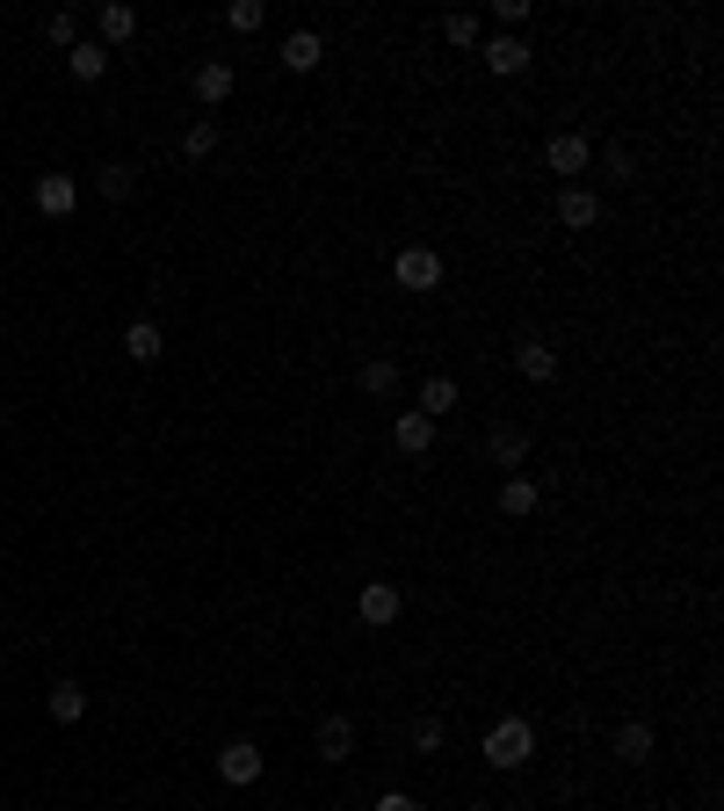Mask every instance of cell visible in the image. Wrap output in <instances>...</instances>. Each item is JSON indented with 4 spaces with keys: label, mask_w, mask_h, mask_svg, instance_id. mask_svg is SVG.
I'll use <instances>...</instances> for the list:
<instances>
[{
    "label": "cell",
    "mask_w": 724,
    "mask_h": 811,
    "mask_svg": "<svg viewBox=\"0 0 724 811\" xmlns=\"http://www.w3.org/2000/svg\"><path fill=\"white\" fill-rule=\"evenodd\" d=\"M536 760V732H529V717H501V725L485 732V768H529Z\"/></svg>",
    "instance_id": "1"
},
{
    "label": "cell",
    "mask_w": 724,
    "mask_h": 811,
    "mask_svg": "<svg viewBox=\"0 0 724 811\" xmlns=\"http://www.w3.org/2000/svg\"><path fill=\"white\" fill-rule=\"evenodd\" d=\"M392 283H398V291H435V283H442V254H435V246H398V254H392Z\"/></svg>",
    "instance_id": "2"
},
{
    "label": "cell",
    "mask_w": 724,
    "mask_h": 811,
    "mask_svg": "<svg viewBox=\"0 0 724 811\" xmlns=\"http://www.w3.org/2000/svg\"><path fill=\"white\" fill-rule=\"evenodd\" d=\"M398 609H406V594H398L392 580H362V594H355V616L370 623V631H384V623H398Z\"/></svg>",
    "instance_id": "3"
},
{
    "label": "cell",
    "mask_w": 724,
    "mask_h": 811,
    "mask_svg": "<svg viewBox=\"0 0 724 811\" xmlns=\"http://www.w3.org/2000/svg\"><path fill=\"white\" fill-rule=\"evenodd\" d=\"M36 210H44V218H73V210H80V182H73V174H36Z\"/></svg>",
    "instance_id": "4"
},
{
    "label": "cell",
    "mask_w": 724,
    "mask_h": 811,
    "mask_svg": "<svg viewBox=\"0 0 724 811\" xmlns=\"http://www.w3.org/2000/svg\"><path fill=\"white\" fill-rule=\"evenodd\" d=\"M586 160H594V145H586L580 131H558V139L544 145V167H551V174H566V182H572V174H586Z\"/></svg>",
    "instance_id": "5"
},
{
    "label": "cell",
    "mask_w": 724,
    "mask_h": 811,
    "mask_svg": "<svg viewBox=\"0 0 724 811\" xmlns=\"http://www.w3.org/2000/svg\"><path fill=\"white\" fill-rule=\"evenodd\" d=\"M594 218H602V196L580 189V182H566V189H558V224H566V232H586Z\"/></svg>",
    "instance_id": "6"
},
{
    "label": "cell",
    "mask_w": 724,
    "mask_h": 811,
    "mask_svg": "<svg viewBox=\"0 0 724 811\" xmlns=\"http://www.w3.org/2000/svg\"><path fill=\"white\" fill-rule=\"evenodd\" d=\"M218 776L232 782V790H246V782H261V746H246V739H232L218 754Z\"/></svg>",
    "instance_id": "7"
},
{
    "label": "cell",
    "mask_w": 724,
    "mask_h": 811,
    "mask_svg": "<svg viewBox=\"0 0 724 811\" xmlns=\"http://www.w3.org/2000/svg\"><path fill=\"white\" fill-rule=\"evenodd\" d=\"M392 442L406 449V457H428V449H435V420L420 414V406H406V414L392 420Z\"/></svg>",
    "instance_id": "8"
},
{
    "label": "cell",
    "mask_w": 724,
    "mask_h": 811,
    "mask_svg": "<svg viewBox=\"0 0 724 811\" xmlns=\"http://www.w3.org/2000/svg\"><path fill=\"white\" fill-rule=\"evenodd\" d=\"M283 66H290V73H319V66H327L319 30H290V36H283Z\"/></svg>",
    "instance_id": "9"
},
{
    "label": "cell",
    "mask_w": 724,
    "mask_h": 811,
    "mask_svg": "<svg viewBox=\"0 0 724 811\" xmlns=\"http://www.w3.org/2000/svg\"><path fill=\"white\" fill-rule=\"evenodd\" d=\"M232 80H240V73H232V66H224V58H204V66H196V102H204V109H218L224 102V95H232Z\"/></svg>",
    "instance_id": "10"
},
{
    "label": "cell",
    "mask_w": 724,
    "mask_h": 811,
    "mask_svg": "<svg viewBox=\"0 0 724 811\" xmlns=\"http://www.w3.org/2000/svg\"><path fill=\"white\" fill-rule=\"evenodd\" d=\"M515 370H522L529 384H551V377H558V348H551V341H536V333H529V341L515 348Z\"/></svg>",
    "instance_id": "11"
},
{
    "label": "cell",
    "mask_w": 724,
    "mask_h": 811,
    "mask_svg": "<svg viewBox=\"0 0 724 811\" xmlns=\"http://www.w3.org/2000/svg\"><path fill=\"white\" fill-rule=\"evenodd\" d=\"M536 507H544V485L536 479H501V515L507 522H529Z\"/></svg>",
    "instance_id": "12"
},
{
    "label": "cell",
    "mask_w": 724,
    "mask_h": 811,
    "mask_svg": "<svg viewBox=\"0 0 724 811\" xmlns=\"http://www.w3.org/2000/svg\"><path fill=\"white\" fill-rule=\"evenodd\" d=\"M485 73H501V80L529 73V44H522V36H493V44H485Z\"/></svg>",
    "instance_id": "13"
},
{
    "label": "cell",
    "mask_w": 724,
    "mask_h": 811,
    "mask_svg": "<svg viewBox=\"0 0 724 811\" xmlns=\"http://www.w3.org/2000/svg\"><path fill=\"white\" fill-rule=\"evenodd\" d=\"M319 754H327V760H355V717L333 710L327 725H319Z\"/></svg>",
    "instance_id": "14"
},
{
    "label": "cell",
    "mask_w": 724,
    "mask_h": 811,
    "mask_svg": "<svg viewBox=\"0 0 724 811\" xmlns=\"http://www.w3.org/2000/svg\"><path fill=\"white\" fill-rule=\"evenodd\" d=\"M66 73H73L80 87H95V80L109 73V52H102V44H73V52H66Z\"/></svg>",
    "instance_id": "15"
},
{
    "label": "cell",
    "mask_w": 724,
    "mask_h": 811,
    "mask_svg": "<svg viewBox=\"0 0 724 811\" xmlns=\"http://www.w3.org/2000/svg\"><path fill=\"white\" fill-rule=\"evenodd\" d=\"M131 36H139V15H131L123 0H102V52L109 44H131Z\"/></svg>",
    "instance_id": "16"
},
{
    "label": "cell",
    "mask_w": 724,
    "mask_h": 811,
    "mask_svg": "<svg viewBox=\"0 0 724 811\" xmlns=\"http://www.w3.org/2000/svg\"><path fill=\"white\" fill-rule=\"evenodd\" d=\"M52 717H58V725H80V717H87V689H80V681H52Z\"/></svg>",
    "instance_id": "17"
},
{
    "label": "cell",
    "mask_w": 724,
    "mask_h": 811,
    "mask_svg": "<svg viewBox=\"0 0 724 811\" xmlns=\"http://www.w3.org/2000/svg\"><path fill=\"white\" fill-rule=\"evenodd\" d=\"M123 355H131V363H160V327H153V319L123 327Z\"/></svg>",
    "instance_id": "18"
},
{
    "label": "cell",
    "mask_w": 724,
    "mask_h": 811,
    "mask_svg": "<svg viewBox=\"0 0 724 811\" xmlns=\"http://www.w3.org/2000/svg\"><path fill=\"white\" fill-rule=\"evenodd\" d=\"M485 449H493V464H507V471L529 464V435H522V428H493V442H485Z\"/></svg>",
    "instance_id": "19"
},
{
    "label": "cell",
    "mask_w": 724,
    "mask_h": 811,
    "mask_svg": "<svg viewBox=\"0 0 724 811\" xmlns=\"http://www.w3.org/2000/svg\"><path fill=\"white\" fill-rule=\"evenodd\" d=\"M616 754L630 760V768H638V760H652V725H638V717H630V725H616Z\"/></svg>",
    "instance_id": "20"
},
{
    "label": "cell",
    "mask_w": 724,
    "mask_h": 811,
    "mask_svg": "<svg viewBox=\"0 0 724 811\" xmlns=\"http://www.w3.org/2000/svg\"><path fill=\"white\" fill-rule=\"evenodd\" d=\"M449 406H457V377H428V384H420V414H428V420H442Z\"/></svg>",
    "instance_id": "21"
},
{
    "label": "cell",
    "mask_w": 724,
    "mask_h": 811,
    "mask_svg": "<svg viewBox=\"0 0 724 811\" xmlns=\"http://www.w3.org/2000/svg\"><path fill=\"white\" fill-rule=\"evenodd\" d=\"M182 153H189V160H210V153H218V123H210V117H196L189 131H182Z\"/></svg>",
    "instance_id": "22"
},
{
    "label": "cell",
    "mask_w": 724,
    "mask_h": 811,
    "mask_svg": "<svg viewBox=\"0 0 724 811\" xmlns=\"http://www.w3.org/2000/svg\"><path fill=\"white\" fill-rule=\"evenodd\" d=\"M392 384H398V363H384V355H370V363H362V392H370V398H384Z\"/></svg>",
    "instance_id": "23"
},
{
    "label": "cell",
    "mask_w": 724,
    "mask_h": 811,
    "mask_svg": "<svg viewBox=\"0 0 724 811\" xmlns=\"http://www.w3.org/2000/svg\"><path fill=\"white\" fill-rule=\"evenodd\" d=\"M224 22H232L240 36H254L261 22H268V8H261V0H232V8H224Z\"/></svg>",
    "instance_id": "24"
},
{
    "label": "cell",
    "mask_w": 724,
    "mask_h": 811,
    "mask_svg": "<svg viewBox=\"0 0 724 811\" xmlns=\"http://www.w3.org/2000/svg\"><path fill=\"white\" fill-rule=\"evenodd\" d=\"M44 36H52L58 52H73V44H80V15H66V8H58V15H44Z\"/></svg>",
    "instance_id": "25"
},
{
    "label": "cell",
    "mask_w": 724,
    "mask_h": 811,
    "mask_svg": "<svg viewBox=\"0 0 724 811\" xmlns=\"http://www.w3.org/2000/svg\"><path fill=\"white\" fill-rule=\"evenodd\" d=\"M131 189H139V167H102V196H109V204H123Z\"/></svg>",
    "instance_id": "26"
},
{
    "label": "cell",
    "mask_w": 724,
    "mask_h": 811,
    "mask_svg": "<svg viewBox=\"0 0 724 811\" xmlns=\"http://www.w3.org/2000/svg\"><path fill=\"white\" fill-rule=\"evenodd\" d=\"M442 717H414V754H442Z\"/></svg>",
    "instance_id": "27"
},
{
    "label": "cell",
    "mask_w": 724,
    "mask_h": 811,
    "mask_svg": "<svg viewBox=\"0 0 724 811\" xmlns=\"http://www.w3.org/2000/svg\"><path fill=\"white\" fill-rule=\"evenodd\" d=\"M442 30H449V44H457V52H471V44H479V15H449Z\"/></svg>",
    "instance_id": "28"
},
{
    "label": "cell",
    "mask_w": 724,
    "mask_h": 811,
    "mask_svg": "<svg viewBox=\"0 0 724 811\" xmlns=\"http://www.w3.org/2000/svg\"><path fill=\"white\" fill-rule=\"evenodd\" d=\"M522 15H529V0H493V22H501V36H507V30H515V22H522Z\"/></svg>",
    "instance_id": "29"
},
{
    "label": "cell",
    "mask_w": 724,
    "mask_h": 811,
    "mask_svg": "<svg viewBox=\"0 0 724 811\" xmlns=\"http://www.w3.org/2000/svg\"><path fill=\"white\" fill-rule=\"evenodd\" d=\"M370 811H420V804H414V797H406V790H384V797H377V804H370Z\"/></svg>",
    "instance_id": "30"
},
{
    "label": "cell",
    "mask_w": 724,
    "mask_h": 811,
    "mask_svg": "<svg viewBox=\"0 0 724 811\" xmlns=\"http://www.w3.org/2000/svg\"><path fill=\"white\" fill-rule=\"evenodd\" d=\"M471 811H493V804H471Z\"/></svg>",
    "instance_id": "31"
}]
</instances>
